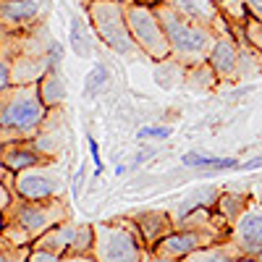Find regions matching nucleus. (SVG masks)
Instances as JSON below:
<instances>
[{"instance_id": "cd10ccee", "label": "nucleus", "mask_w": 262, "mask_h": 262, "mask_svg": "<svg viewBox=\"0 0 262 262\" xmlns=\"http://www.w3.org/2000/svg\"><path fill=\"white\" fill-rule=\"evenodd\" d=\"M90 149H92V158H95L97 168H102V165H100V149H97V142H95V139H90Z\"/></svg>"}, {"instance_id": "412c9836", "label": "nucleus", "mask_w": 262, "mask_h": 262, "mask_svg": "<svg viewBox=\"0 0 262 262\" xmlns=\"http://www.w3.org/2000/svg\"><path fill=\"white\" fill-rule=\"evenodd\" d=\"M63 97H66V90L60 86V81L55 76H50L45 81V86H42V102H45V105H58Z\"/></svg>"}, {"instance_id": "7c9ffc66", "label": "nucleus", "mask_w": 262, "mask_h": 262, "mask_svg": "<svg viewBox=\"0 0 262 262\" xmlns=\"http://www.w3.org/2000/svg\"><path fill=\"white\" fill-rule=\"evenodd\" d=\"M259 165H262V158H257V160H249L244 168H259Z\"/></svg>"}, {"instance_id": "393cba45", "label": "nucleus", "mask_w": 262, "mask_h": 262, "mask_svg": "<svg viewBox=\"0 0 262 262\" xmlns=\"http://www.w3.org/2000/svg\"><path fill=\"white\" fill-rule=\"evenodd\" d=\"M11 202H13V200H11V191H8L3 184H0V215H3V212L11 207Z\"/></svg>"}, {"instance_id": "dca6fc26", "label": "nucleus", "mask_w": 262, "mask_h": 262, "mask_svg": "<svg viewBox=\"0 0 262 262\" xmlns=\"http://www.w3.org/2000/svg\"><path fill=\"white\" fill-rule=\"evenodd\" d=\"M71 45H74V53L79 58H86L92 55V39H90V32H86L84 21L79 16L71 18Z\"/></svg>"}, {"instance_id": "9d476101", "label": "nucleus", "mask_w": 262, "mask_h": 262, "mask_svg": "<svg viewBox=\"0 0 262 262\" xmlns=\"http://www.w3.org/2000/svg\"><path fill=\"white\" fill-rule=\"evenodd\" d=\"M128 24H131V32L137 34V39L142 42V48L149 50V55L160 58L168 48H165V37L160 34L155 18H152L147 11H128Z\"/></svg>"}, {"instance_id": "20e7f679", "label": "nucleus", "mask_w": 262, "mask_h": 262, "mask_svg": "<svg viewBox=\"0 0 262 262\" xmlns=\"http://www.w3.org/2000/svg\"><path fill=\"white\" fill-rule=\"evenodd\" d=\"M42 102L34 90H21L16 92L0 111V128H13V131H29L42 118Z\"/></svg>"}, {"instance_id": "9b49d317", "label": "nucleus", "mask_w": 262, "mask_h": 262, "mask_svg": "<svg viewBox=\"0 0 262 262\" xmlns=\"http://www.w3.org/2000/svg\"><path fill=\"white\" fill-rule=\"evenodd\" d=\"M134 226L139 228V236H142V242H144V249H147V252L155 247L160 238H165V236L173 231L170 217H168L165 212H158V210H152V212H139V215L134 217Z\"/></svg>"}, {"instance_id": "4468645a", "label": "nucleus", "mask_w": 262, "mask_h": 262, "mask_svg": "<svg viewBox=\"0 0 262 262\" xmlns=\"http://www.w3.org/2000/svg\"><path fill=\"white\" fill-rule=\"evenodd\" d=\"M0 158H3V165H6L8 170L18 173V170L34 168V165L39 163V152H34V149H29V147H8Z\"/></svg>"}, {"instance_id": "5701e85b", "label": "nucleus", "mask_w": 262, "mask_h": 262, "mask_svg": "<svg viewBox=\"0 0 262 262\" xmlns=\"http://www.w3.org/2000/svg\"><path fill=\"white\" fill-rule=\"evenodd\" d=\"M139 137H142V139H147V137H152V139H165V137H170V128H168V126H144V128L139 131Z\"/></svg>"}, {"instance_id": "39448f33", "label": "nucleus", "mask_w": 262, "mask_h": 262, "mask_svg": "<svg viewBox=\"0 0 262 262\" xmlns=\"http://www.w3.org/2000/svg\"><path fill=\"white\" fill-rule=\"evenodd\" d=\"M231 242L242 249V254L257 257L262 252V202L249 200L247 210L231 226Z\"/></svg>"}, {"instance_id": "c85d7f7f", "label": "nucleus", "mask_w": 262, "mask_h": 262, "mask_svg": "<svg viewBox=\"0 0 262 262\" xmlns=\"http://www.w3.org/2000/svg\"><path fill=\"white\" fill-rule=\"evenodd\" d=\"M69 262H97L92 254H84V257H69Z\"/></svg>"}, {"instance_id": "ddd939ff", "label": "nucleus", "mask_w": 262, "mask_h": 262, "mask_svg": "<svg viewBox=\"0 0 262 262\" xmlns=\"http://www.w3.org/2000/svg\"><path fill=\"white\" fill-rule=\"evenodd\" d=\"M236 48H233V42L231 39H221V42H215V48L210 50V66L221 74V76H231L236 71Z\"/></svg>"}, {"instance_id": "0eeeda50", "label": "nucleus", "mask_w": 262, "mask_h": 262, "mask_svg": "<svg viewBox=\"0 0 262 262\" xmlns=\"http://www.w3.org/2000/svg\"><path fill=\"white\" fill-rule=\"evenodd\" d=\"M163 27H165V34L170 39V45L176 50L191 53V55H200V53L210 50V34L205 29H200L196 24H191V21H186L176 13H165Z\"/></svg>"}, {"instance_id": "f03ea898", "label": "nucleus", "mask_w": 262, "mask_h": 262, "mask_svg": "<svg viewBox=\"0 0 262 262\" xmlns=\"http://www.w3.org/2000/svg\"><path fill=\"white\" fill-rule=\"evenodd\" d=\"M66 215H69V210H66V205L58 196L55 200H42V202H29V200H21L18 196V200L11 202V207L3 212V221L24 228L32 238V244H34L45 231L63 223Z\"/></svg>"}, {"instance_id": "7ed1b4c3", "label": "nucleus", "mask_w": 262, "mask_h": 262, "mask_svg": "<svg viewBox=\"0 0 262 262\" xmlns=\"http://www.w3.org/2000/svg\"><path fill=\"white\" fill-rule=\"evenodd\" d=\"M13 191L21 200L42 202V200H55L63 194V176L58 168H27L18 170L13 179Z\"/></svg>"}, {"instance_id": "a211bd4d", "label": "nucleus", "mask_w": 262, "mask_h": 262, "mask_svg": "<svg viewBox=\"0 0 262 262\" xmlns=\"http://www.w3.org/2000/svg\"><path fill=\"white\" fill-rule=\"evenodd\" d=\"M32 247H18L0 233V262H29Z\"/></svg>"}, {"instance_id": "4be33fe9", "label": "nucleus", "mask_w": 262, "mask_h": 262, "mask_svg": "<svg viewBox=\"0 0 262 262\" xmlns=\"http://www.w3.org/2000/svg\"><path fill=\"white\" fill-rule=\"evenodd\" d=\"M29 262H69V257L55 254V252H48V249H34V247H32Z\"/></svg>"}, {"instance_id": "c756f323", "label": "nucleus", "mask_w": 262, "mask_h": 262, "mask_svg": "<svg viewBox=\"0 0 262 262\" xmlns=\"http://www.w3.org/2000/svg\"><path fill=\"white\" fill-rule=\"evenodd\" d=\"M236 262H259V259H257V257H249V254H242Z\"/></svg>"}, {"instance_id": "72a5a7b5", "label": "nucleus", "mask_w": 262, "mask_h": 262, "mask_svg": "<svg viewBox=\"0 0 262 262\" xmlns=\"http://www.w3.org/2000/svg\"><path fill=\"white\" fill-rule=\"evenodd\" d=\"M257 259H259V262H262V252H259V254H257Z\"/></svg>"}, {"instance_id": "6ab92c4d", "label": "nucleus", "mask_w": 262, "mask_h": 262, "mask_svg": "<svg viewBox=\"0 0 262 262\" xmlns=\"http://www.w3.org/2000/svg\"><path fill=\"white\" fill-rule=\"evenodd\" d=\"M184 163L186 165H202V168H238V160H221V158H207V155H196V152H189L184 155Z\"/></svg>"}, {"instance_id": "1a4fd4ad", "label": "nucleus", "mask_w": 262, "mask_h": 262, "mask_svg": "<svg viewBox=\"0 0 262 262\" xmlns=\"http://www.w3.org/2000/svg\"><path fill=\"white\" fill-rule=\"evenodd\" d=\"M79 228H81V223L63 221V223H58L50 231L42 233L32 247L34 249H48V252H55V254H63V257H76Z\"/></svg>"}, {"instance_id": "f8f14e48", "label": "nucleus", "mask_w": 262, "mask_h": 262, "mask_svg": "<svg viewBox=\"0 0 262 262\" xmlns=\"http://www.w3.org/2000/svg\"><path fill=\"white\" fill-rule=\"evenodd\" d=\"M238 257H242V249H238L228 236V242H215V244L194 249L181 262H236Z\"/></svg>"}, {"instance_id": "f3484780", "label": "nucleus", "mask_w": 262, "mask_h": 262, "mask_svg": "<svg viewBox=\"0 0 262 262\" xmlns=\"http://www.w3.org/2000/svg\"><path fill=\"white\" fill-rule=\"evenodd\" d=\"M0 13L11 16L13 21H27V18L37 16V6L32 0H3L0 3Z\"/></svg>"}, {"instance_id": "f704fd0d", "label": "nucleus", "mask_w": 262, "mask_h": 262, "mask_svg": "<svg viewBox=\"0 0 262 262\" xmlns=\"http://www.w3.org/2000/svg\"><path fill=\"white\" fill-rule=\"evenodd\" d=\"M259 202H262V200H259Z\"/></svg>"}, {"instance_id": "aec40b11", "label": "nucleus", "mask_w": 262, "mask_h": 262, "mask_svg": "<svg viewBox=\"0 0 262 262\" xmlns=\"http://www.w3.org/2000/svg\"><path fill=\"white\" fill-rule=\"evenodd\" d=\"M107 69L100 63V66H95V69L90 71V76H86V81H84V97H95L102 86H105V81H107Z\"/></svg>"}, {"instance_id": "bb28decb", "label": "nucleus", "mask_w": 262, "mask_h": 262, "mask_svg": "<svg viewBox=\"0 0 262 262\" xmlns=\"http://www.w3.org/2000/svg\"><path fill=\"white\" fill-rule=\"evenodd\" d=\"M8 76H11V74H8V66L0 60V92H3L6 86H8Z\"/></svg>"}, {"instance_id": "a878e982", "label": "nucleus", "mask_w": 262, "mask_h": 262, "mask_svg": "<svg viewBox=\"0 0 262 262\" xmlns=\"http://www.w3.org/2000/svg\"><path fill=\"white\" fill-rule=\"evenodd\" d=\"M244 3H247L249 13H252L254 18H259V21H262V0H244Z\"/></svg>"}, {"instance_id": "473e14b6", "label": "nucleus", "mask_w": 262, "mask_h": 262, "mask_svg": "<svg viewBox=\"0 0 262 262\" xmlns=\"http://www.w3.org/2000/svg\"><path fill=\"white\" fill-rule=\"evenodd\" d=\"M3 226H6V221H3V215H0V233H3Z\"/></svg>"}, {"instance_id": "b1692460", "label": "nucleus", "mask_w": 262, "mask_h": 262, "mask_svg": "<svg viewBox=\"0 0 262 262\" xmlns=\"http://www.w3.org/2000/svg\"><path fill=\"white\" fill-rule=\"evenodd\" d=\"M249 37H252V42H254V45L262 50V21H259V18H257L254 24L249 27Z\"/></svg>"}, {"instance_id": "2f4dec72", "label": "nucleus", "mask_w": 262, "mask_h": 262, "mask_svg": "<svg viewBox=\"0 0 262 262\" xmlns=\"http://www.w3.org/2000/svg\"><path fill=\"white\" fill-rule=\"evenodd\" d=\"M3 168H6V165H3V158H0V179H3Z\"/></svg>"}, {"instance_id": "2eb2a0df", "label": "nucleus", "mask_w": 262, "mask_h": 262, "mask_svg": "<svg viewBox=\"0 0 262 262\" xmlns=\"http://www.w3.org/2000/svg\"><path fill=\"white\" fill-rule=\"evenodd\" d=\"M249 205V196L244 194H223L221 200H217V212L223 215V221L228 226H233L238 221V215H242Z\"/></svg>"}, {"instance_id": "6e6552de", "label": "nucleus", "mask_w": 262, "mask_h": 262, "mask_svg": "<svg viewBox=\"0 0 262 262\" xmlns=\"http://www.w3.org/2000/svg\"><path fill=\"white\" fill-rule=\"evenodd\" d=\"M95 21L100 27V34L105 37V42L111 48H116L118 53H131L134 50V42L128 37V29L123 24V16L116 6H97L95 8Z\"/></svg>"}, {"instance_id": "423d86ee", "label": "nucleus", "mask_w": 262, "mask_h": 262, "mask_svg": "<svg viewBox=\"0 0 262 262\" xmlns=\"http://www.w3.org/2000/svg\"><path fill=\"white\" fill-rule=\"evenodd\" d=\"M215 242H223L217 236H210V233H202V231H191V228H179V231H170L165 238L152 247L149 252L158 254L163 259H173V262H181L186 254H191L194 249L200 247H207V244H215Z\"/></svg>"}, {"instance_id": "f257e3e1", "label": "nucleus", "mask_w": 262, "mask_h": 262, "mask_svg": "<svg viewBox=\"0 0 262 262\" xmlns=\"http://www.w3.org/2000/svg\"><path fill=\"white\" fill-rule=\"evenodd\" d=\"M144 252L147 249L137 226H128L121 221L95 226L92 257L97 262H142Z\"/></svg>"}]
</instances>
